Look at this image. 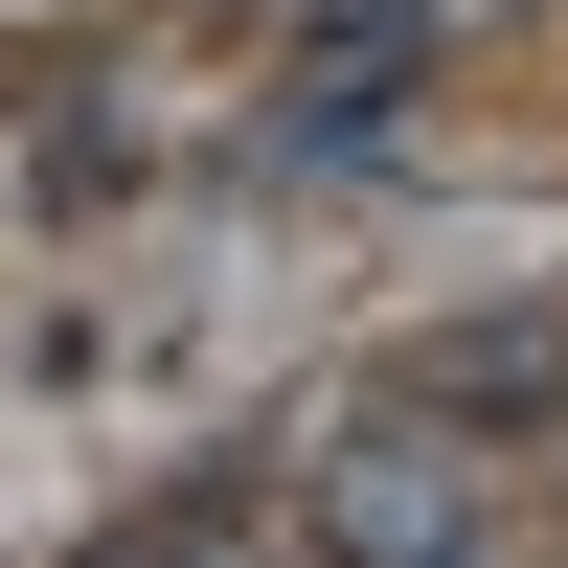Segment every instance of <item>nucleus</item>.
Segmentation results:
<instances>
[{"instance_id": "f257e3e1", "label": "nucleus", "mask_w": 568, "mask_h": 568, "mask_svg": "<svg viewBox=\"0 0 568 568\" xmlns=\"http://www.w3.org/2000/svg\"><path fill=\"white\" fill-rule=\"evenodd\" d=\"M296 524L364 546V568H478L500 546V433H455V409H342V433L296 455Z\"/></svg>"}]
</instances>
